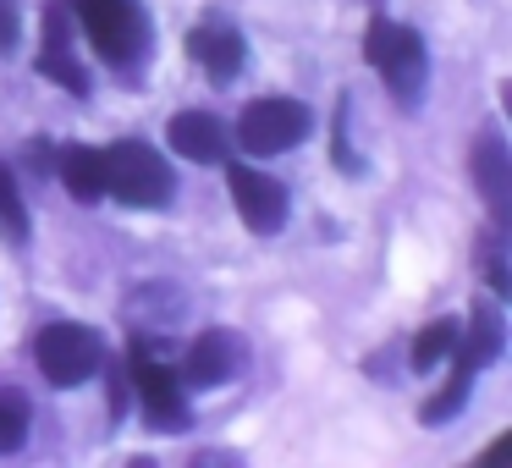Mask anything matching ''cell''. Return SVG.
Masks as SVG:
<instances>
[{
  "label": "cell",
  "mask_w": 512,
  "mask_h": 468,
  "mask_svg": "<svg viewBox=\"0 0 512 468\" xmlns=\"http://www.w3.org/2000/svg\"><path fill=\"white\" fill-rule=\"evenodd\" d=\"M12 39H17V6L0 0V45H12Z\"/></svg>",
  "instance_id": "d6986e66"
},
{
  "label": "cell",
  "mask_w": 512,
  "mask_h": 468,
  "mask_svg": "<svg viewBox=\"0 0 512 468\" xmlns=\"http://www.w3.org/2000/svg\"><path fill=\"white\" fill-rule=\"evenodd\" d=\"M0 237H6V243H23V237H28L23 193H17V177L6 166H0Z\"/></svg>",
  "instance_id": "2e32d148"
},
{
  "label": "cell",
  "mask_w": 512,
  "mask_h": 468,
  "mask_svg": "<svg viewBox=\"0 0 512 468\" xmlns=\"http://www.w3.org/2000/svg\"><path fill=\"white\" fill-rule=\"evenodd\" d=\"M61 182H67V193L72 199H100L105 193V166H100V149H67V155H61Z\"/></svg>",
  "instance_id": "5bb4252c"
},
{
  "label": "cell",
  "mask_w": 512,
  "mask_h": 468,
  "mask_svg": "<svg viewBox=\"0 0 512 468\" xmlns=\"http://www.w3.org/2000/svg\"><path fill=\"white\" fill-rule=\"evenodd\" d=\"M133 380H138V397H144V419L155 424V430H182V424H188V402H182L177 375H171L166 364H149V358H138V364H133Z\"/></svg>",
  "instance_id": "52a82bcc"
},
{
  "label": "cell",
  "mask_w": 512,
  "mask_h": 468,
  "mask_svg": "<svg viewBox=\"0 0 512 468\" xmlns=\"http://www.w3.org/2000/svg\"><path fill=\"white\" fill-rule=\"evenodd\" d=\"M72 12L83 17L89 28V45L100 50L111 67H133L144 56V12H138V0H72Z\"/></svg>",
  "instance_id": "3957f363"
},
{
  "label": "cell",
  "mask_w": 512,
  "mask_h": 468,
  "mask_svg": "<svg viewBox=\"0 0 512 468\" xmlns=\"http://www.w3.org/2000/svg\"><path fill=\"white\" fill-rule=\"evenodd\" d=\"M226 182H232V204L248 221V232L270 237L281 221H287V188H281L276 177H265V171H254V166H232Z\"/></svg>",
  "instance_id": "8992f818"
},
{
  "label": "cell",
  "mask_w": 512,
  "mask_h": 468,
  "mask_svg": "<svg viewBox=\"0 0 512 468\" xmlns=\"http://www.w3.org/2000/svg\"><path fill=\"white\" fill-rule=\"evenodd\" d=\"M243 369V342L232 331H204L188 353V380L193 386H221Z\"/></svg>",
  "instance_id": "9c48e42d"
},
{
  "label": "cell",
  "mask_w": 512,
  "mask_h": 468,
  "mask_svg": "<svg viewBox=\"0 0 512 468\" xmlns=\"http://www.w3.org/2000/svg\"><path fill=\"white\" fill-rule=\"evenodd\" d=\"M468 380H474V375H468V369L457 364V369H452V380H446V386L435 391V402H430V408H424V419H430V424L452 419V413L463 408V391H468Z\"/></svg>",
  "instance_id": "ac0fdd59"
},
{
  "label": "cell",
  "mask_w": 512,
  "mask_h": 468,
  "mask_svg": "<svg viewBox=\"0 0 512 468\" xmlns=\"http://www.w3.org/2000/svg\"><path fill=\"white\" fill-rule=\"evenodd\" d=\"M364 56H369V67L386 78V89L397 94V105H413L424 94V45H419L413 28L375 17L369 34H364Z\"/></svg>",
  "instance_id": "7a4b0ae2"
},
{
  "label": "cell",
  "mask_w": 512,
  "mask_h": 468,
  "mask_svg": "<svg viewBox=\"0 0 512 468\" xmlns=\"http://www.w3.org/2000/svg\"><path fill=\"white\" fill-rule=\"evenodd\" d=\"M188 56L199 61L210 78H237V67H243V39L232 34L226 23H199L193 28V39H188Z\"/></svg>",
  "instance_id": "30bf717a"
},
{
  "label": "cell",
  "mask_w": 512,
  "mask_h": 468,
  "mask_svg": "<svg viewBox=\"0 0 512 468\" xmlns=\"http://www.w3.org/2000/svg\"><path fill=\"white\" fill-rule=\"evenodd\" d=\"M100 336L89 331V325H45L34 342V358H39V375L50 380V386H78V380H89L94 369H100Z\"/></svg>",
  "instance_id": "277c9868"
},
{
  "label": "cell",
  "mask_w": 512,
  "mask_h": 468,
  "mask_svg": "<svg viewBox=\"0 0 512 468\" xmlns=\"http://www.w3.org/2000/svg\"><path fill=\"white\" fill-rule=\"evenodd\" d=\"M28 435V402L23 391H0V452H17Z\"/></svg>",
  "instance_id": "e0dca14e"
},
{
  "label": "cell",
  "mask_w": 512,
  "mask_h": 468,
  "mask_svg": "<svg viewBox=\"0 0 512 468\" xmlns=\"http://www.w3.org/2000/svg\"><path fill=\"white\" fill-rule=\"evenodd\" d=\"M474 171H479V188H485V199H490V210H496V221H507V210H512V160H507V144H501L496 133L479 138Z\"/></svg>",
  "instance_id": "7c38bea8"
},
{
  "label": "cell",
  "mask_w": 512,
  "mask_h": 468,
  "mask_svg": "<svg viewBox=\"0 0 512 468\" xmlns=\"http://www.w3.org/2000/svg\"><path fill=\"white\" fill-rule=\"evenodd\" d=\"M512 452V435H501V441L496 446H490V452H485V463H501V457H507Z\"/></svg>",
  "instance_id": "ffe728a7"
},
{
  "label": "cell",
  "mask_w": 512,
  "mask_h": 468,
  "mask_svg": "<svg viewBox=\"0 0 512 468\" xmlns=\"http://www.w3.org/2000/svg\"><path fill=\"white\" fill-rule=\"evenodd\" d=\"M39 72L45 78H56L61 89L72 94H89V78H83V67L72 61V39H67V6H45V50H39Z\"/></svg>",
  "instance_id": "ba28073f"
},
{
  "label": "cell",
  "mask_w": 512,
  "mask_h": 468,
  "mask_svg": "<svg viewBox=\"0 0 512 468\" xmlns=\"http://www.w3.org/2000/svg\"><path fill=\"white\" fill-rule=\"evenodd\" d=\"M237 138H243L248 155H281V149L303 144L309 138V105L298 100H254L237 122Z\"/></svg>",
  "instance_id": "5b68a950"
},
{
  "label": "cell",
  "mask_w": 512,
  "mask_h": 468,
  "mask_svg": "<svg viewBox=\"0 0 512 468\" xmlns=\"http://www.w3.org/2000/svg\"><path fill=\"white\" fill-rule=\"evenodd\" d=\"M100 166H105V193H116L122 204H138V210L171 204V166L160 160V149L122 138V144L100 149Z\"/></svg>",
  "instance_id": "6da1fadb"
},
{
  "label": "cell",
  "mask_w": 512,
  "mask_h": 468,
  "mask_svg": "<svg viewBox=\"0 0 512 468\" xmlns=\"http://www.w3.org/2000/svg\"><path fill=\"white\" fill-rule=\"evenodd\" d=\"M171 149L182 160H199V166L204 160H226V133L210 111H182L171 116Z\"/></svg>",
  "instance_id": "8fae6325"
},
{
  "label": "cell",
  "mask_w": 512,
  "mask_h": 468,
  "mask_svg": "<svg viewBox=\"0 0 512 468\" xmlns=\"http://www.w3.org/2000/svg\"><path fill=\"white\" fill-rule=\"evenodd\" d=\"M457 347V320H435L419 331V342H413V369H435L446 353Z\"/></svg>",
  "instance_id": "9a60e30c"
},
{
  "label": "cell",
  "mask_w": 512,
  "mask_h": 468,
  "mask_svg": "<svg viewBox=\"0 0 512 468\" xmlns=\"http://www.w3.org/2000/svg\"><path fill=\"white\" fill-rule=\"evenodd\" d=\"M501 342H507V331H501V309H474V320H468V336H457V364L468 369V375H479L485 364H496L501 358Z\"/></svg>",
  "instance_id": "4fadbf2b"
}]
</instances>
